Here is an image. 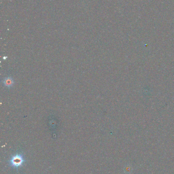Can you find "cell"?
<instances>
[{
	"label": "cell",
	"mask_w": 174,
	"mask_h": 174,
	"mask_svg": "<svg viewBox=\"0 0 174 174\" xmlns=\"http://www.w3.org/2000/svg\"><path fill=\"white\" fill-rule=\"evenodd\" d=\"M131 167H127V169L126 170V171H127L128 173H129L130 172H131Z\"/></svg>",
	"instance_id": "obj_2"
},
{
	"label": "cell",
	"mask_w": 174,
	"mask_h": 174,
	"mask_svg": "<svg viewBox=\"0 0 174 174\" xmlns=\"http://www.w3.org/2000/svg\"><path fill=\"white\" fill-rule=\"evenodd\" d=\"M25 160L23 156L20 154H17L13 156L10 160V163L12 167L18 168L22 165Z\"/></svg>",
	"instance_id": "obj_1"
}]
</instances>
